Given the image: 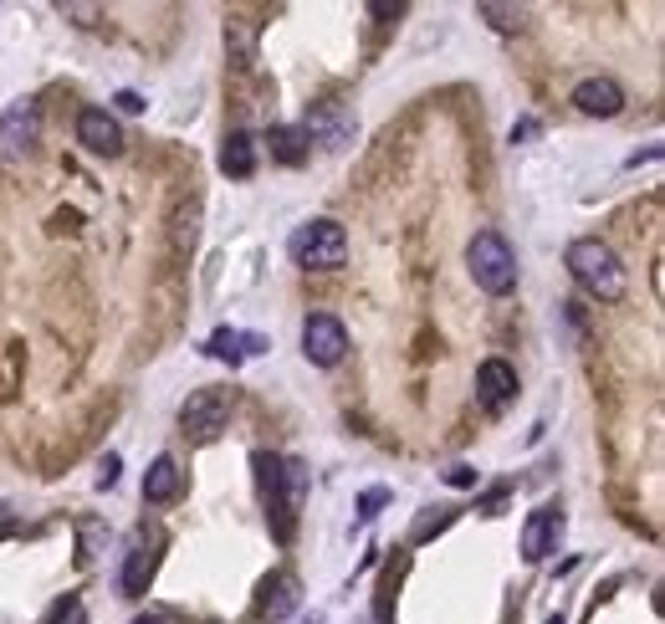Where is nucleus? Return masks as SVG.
<instances>
[{"label":"nucleus","instance_id":"1","mask_svg":"<svg viewBox=\"0 0 665 624\" xmlns=\"http://www.w3.org/2000/svg\"><path fill=\"white\" fill-rule=\"evenodd\" d=\"M568 272L579 277L584 292H594L599 302H619L625 297V266H619L614 246L599 241V236H584L568 246Z\"/></svg>","mask_w":665,"mask_h":624},{"label":"nucleus","instance_id":"2","mask_svg":"<svg viewBox=\"0 0 665 624\" xmlns=\"http://www.w3.org/2000/svg\"><path fill=\"white\" fill-rule=\"evenodd\" d=\"M466 266H471V282L486 297H512L517 292V256H512L502 231H476L466 241Z\"/></svg>","mask_w":665,"mask_h":624},{"label":"nucleus","instance_id":"3","mask_svg":"<svg viewBox=\"0 0 665 624\" xmlns=\"http://www.w3.org/2000/svg\"><path fill=\"white\" fill-rule=\"evenodd\" d=\"M292 261L307 266V272H338L348 261V236L338 220H307V226L292 236Z\"/></svg>","mask_w":665,"mask_h":624},{"label":"nucleus","instance_id":"4","mask_svg":"<svg viewBox=\"0 0 665 624\" xmlns=\"http://www.w3.org/2000/svg\"><path fill=\"white\" fill-rule=\"evenodd\" d=\"M302 492H307V466L302 461H282L277 486L266 492V507H272V522H277V543H292V522H297Z\"/></svg>","mask_w":665,"mask_h":624},{"label":"nucleus","instance_id":"5","mask_svg":"<svg viewBox=\"0 0 665 624\" xmlns=\"http://www.w3.org/2000/svg\"><path fill=\"white\" fill-rule=\"evenodd\" d=\"M302 353H307V364L333 369L343 353H348V328L333 318V312H307V323H302Z\"/></svg>","mask_w":665,"mask_h":624},{"label":"nucleus","instance_id":"6","mask_svg":"<svg viewBox=\"0 0 665 624\" xmlns=\"http://www.w3.org/2000/svg\"><path fill=\"white\" fill-rule=\"evenodd\" d=\"M226 420H231V394L226 389H195L180 405V425L195 440H215L220 430H226Z\"/></svg>","mask_w":665,"mask_h":624},{"label":"nucleus","instance_id":"7","mask_svg":"<svg viewBox=\"0 0 665 624\" xmlns=\"http://www.w3.org/2000/svg\"><path fill=\"white\" fill-rule=\"evenodd\" d=\"M159 543H164L159 532L139 527V538H133V548H128V563H123V573H118V584H123L128 599L149 594V578H154V568H159Z\"/></svg>","mask_w":665,"mask_h":624},{"label":"nucleus","instance_id":"8","mask_svg":"<svg viewBox=\"0 0 665 624\" xmlns=\"http://www.w3.org/2000/svg\"><path fill=\"white\" fill-rule=\"evenodd\" d=\"M302 133H307V144L343 149V144L353 139V113H348L343 103H313V108H307V123H302Z\"/></svg>","mask_w":665,"mask_h":624},{"label":"nucleus","instance_id":"9","mask_svg":"<svg viewBox=\"0 0 665 624\" xmlns=\"http://www.w3.org/2000/svg\"><path fill=\"white\" fill-rule=\"evenodd\" d=\"M77 144L93 154H118L123 149V128L108 108H82L77 113Z\"/></svg>","mask_w":665,"mask_h":624},{"label":"nucleus","instance_id":"10","mask_svg":"<svg viewBox=\"0 0 665 624\" xmlns=\"http://www.w3.org/2000/svg\"><path fill=\"white\" fill-rule=\"evenodd\" d=\"M476 394H481L486 410H502L507 399L517 394V369L507 359H481L476 364Z\"/></svg>","mask_w":665,"mask_h":624},{"label":"nucleus","instance_id":"11","mask_svg":"<svg viewBox=\"0 0 665 624\" xmlns=\"http://www.w3.org/2000/svg\"><path fill=\"white\" fill-rule=\"evenodd\" d=\"M573 108L594 113V118H614L619 108H625V93H619L614 77H589V82L573 87Z\"/></svg>","mask_w":665,"mask_h":624},{"label":"nucleus","instance_id":"12","mask_svg":"<svg viewBox=\"0 0 665 624\" xmlns=\"http://www.w3.org/2000/svg\"><path fill=\"white\" fill-rule=\"evenodd\" d=\"M558 527H563L558 507H538V512H532L527 527H522V558L527 563H543L548 548H553V538H558Z\"/></svg>","mask_w":665,"mask_h":624},{"label":"nucleus","instance_id":"13","mask_svg":"<svg viewBox=\"0 0 665 624\" xmlns=\"http://www.w3.org/2000/svg\"><path fill=\"white\" fill-rule=\"evenodd\" d=\"M185 492V476H180V461L174 456H159L149 471H144V502H154V507H164V502H174Z\"/></svg>","mask_w":665,"mask_h":624},{"label":"nucleus","instance_id":"14","mask_svg":"<svg viewBox=\"0 0 665 624\" xmlns=\"http://www.w3.org/2000/svg\"><path fill=\"white\" fill-rule=\"evenodd\" d=\"M31 139H36V108H31V103L6 108V118H0V154L16 159Z\"/></svg>","mask_w":665,"mask_h":624},{"label":"nucleus","instance_id":"15","mask_svg":"<svg viewBox=\"0 0 665 624\" xmlns=\"http://www.w3.org/2000/svg\"><path fill=\"white\" fill-rule=\"evenodd\" d=\"M220 169H226L231 180H251L256 174V139L251 133H231L226 149H220Z\"/></svg>","mask_w":665,"mask_h":624},{"label":"nucleus","instance_id":"16","mask_svg":"<svg viewBox=\"0 0 665 624\" xmlns=\"http://www.w3.org/2000/svg\"><path fill=\"white\" fill-rule=\"evenodd\" d=\"M302 604V584L292 573H277L272 584H266V599H261V614H272V619H287L292 609Z\"/></svg>","mask_w":665,"mask_h":624},{"label":"nucleus","instance_id":"17","mask_svg":"<svg viewBox=\"0 0 665 624\" xmlns=\"http://www.w3.org/2000/svg\"><path fill=\"white\" fill-rule=\"evenodd\" d=\"M261 348H266V338L236 333V328H220V333L210 338V353H215V359H226V364H241L246 353H261Z\"/></svg>","mask_w":665,"mask_h":624},{"label":"nucleus","instance_id":"18","mask_svg":"<svg viewBox=\"0 0 665 624\" xmlns=\"http://www.w3.org/2000/svg\"><path fill=\"white\" fill-rule=\"evenodd\" d=\"M266 144H272V154L282 159V164H302L307 159V133L302 128H272V133H266Z\"/></svg>","mask_w":665,"mask_h":624},{"label":"nucleus","instance_id":"19","mask_svg":"<svg viewBox=\"0 0 665 624\" xmlns=\"http://www.w3.org/2000/svg\"><path fill=\"white\" fill-rule=\"evenodd\" d=\"M277 471H282L277 456H256V481H261V492H272V486H277Z\"/></svg>","mask_w":665,"mask_h":624},{"label":"nucleus","instance_id":"20","mask_svg":"<svg viewBox=\"0 0 665 624\" xmlns=\"http://www.w3.org/2000/svg\"><path fill=\"white\" fill-rule=\"evenodd\" d=\"M82 619V609H77V599L67 594V599H57V609L47 614V624H77Z\"/></svg>","mask_w":665,"mask_h":624},{"label":"nucleus","instance_id":"21","mask_svg":"<svg viewBox=\"0 0 665 624\" xmlns=\"http://www.w3.org/2000/svg\"><path fill=\"white\" fill-rule=\"evenodd\" d=\"M446 481H451V486H471L476 471H471V466H456V471H446Z\"/></svg>","mask_w":665,"mask_h":624},{"label":"nucleus","instance_id":"22","mask_svg":"<svg viewBox=\"0 0 665 624\" xmlns=\"http://www.w3.org/2000/svg\"><path fill=\"white\" fill-rule=\"evenodd\" d=\"M118 108H123V113H144V98H139V93H118Z\"/></svg>","mask_w":665,"mask_h":624},{"label":"nucleus","instance_id":"23","mask_svg":"<svg viewBox=\"0 0 665 624\" xmlns=\"http://www.w3.org/2000/svg\"><path fill=\"white\" fill-rule=\"evenodd\" d=\"M113 481H118V456H108V461H103V476H98V486H113Z\"/></svg>","mask_w":665,"mask_h":624},{"label":"nucleus","instance_id":"24","mask_svg":"<svg viewBox=\"0 0 665 624\" xmlns=\"http://www.w3.org/2000/svg\"><path fill=\"white\" fill-rule=\"evenodd\" d=\"M359 507H364V517H374V507H384V492H364Z\"/></svg>","mask_w":665,"mask_h":624},{"label":"nucleus","instance_id":"25","mask_svg":"<svg viewBox=\"0 0 665 624\" xmlns=\"http://www.w3.org/2000/svg\"><path fill=\"white\" fill-rule=\"evenodd\" d=\"M133 624H174L169 614H144V619H133Z\"/></svg>","mask_w":665,"mask_h":624},{"label":"nucleus","instance_id":"26","mask_svg":"<svg viewBox=\"0 0 665 624\" xmlns=\"http://www.w3.org/2000/svg\"><path fill=\"white\" fill-rule=\"evenodd\" d=\"M11 527H16V522L6 517V507H0V538H6V532H11Z\"/></svg>","mask_w":665,"mask_h":624},{"label":"nucleus","instance_id":"27","mask_svg":"<svg viewBox=\"0 0 665 624\" xmlns=\"http://www.w3.org/2000/svg\"><path fill=\"white\" fill-rule=\"evenodd\" d=\"M548 624H563V619H548Z\"/></svg>","mask_w":665,"mask_h":624}]
</instances>
